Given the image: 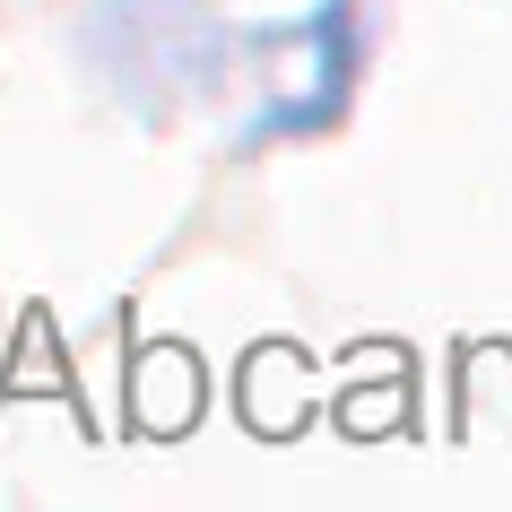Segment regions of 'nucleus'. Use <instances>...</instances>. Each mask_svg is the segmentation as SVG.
I'll return each instance as SVG.
<instances>
[{"instance_id":"f257e3e1","label":"nucleus","mask_w":512,"mask_h":512,"mask_svg":"<svg viewBox=\"0 0 512 512\" xmlns=\"http://www.w3.org/2000/svg\"><path fill=\"white\" fill-rule=\"evenodd\" d=\"M87 70L139 113H191L235 79V27L209 0H87Z\"/></svg>"},{"instance_id":"f03ea898","label":"nucleus","mask_w":512,"mask_h":512,"mask_svg":"<svg viewBox=\"0 0 512 512\" xmlns=\"http://www.w3.org/2000/svg\"><path fill=\"white\" fill-rule=\"evenodd\" d=\"M356 53H365V27H356V0H313L296 27L261 35V61H270V105L252 113L243 139H287V131H322L339 122L356 87Z\"/></svg>"}]
</instances>
